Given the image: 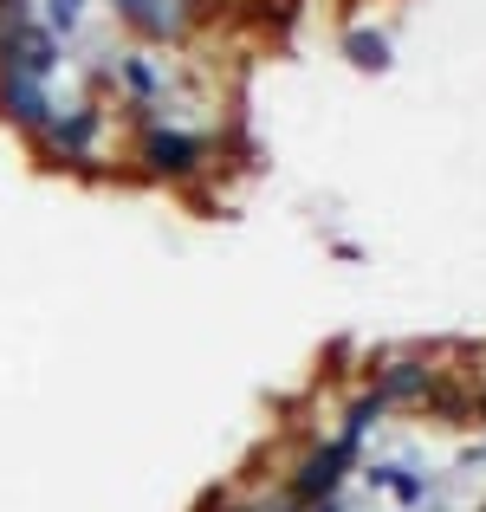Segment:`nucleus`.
Listing matches in <instances>:
<instances>
[{"label":"nucleus","instance_id":"0eeeda50","mask_svg":"<svg viewBox=\"0 0 486 512\" xmlns=\"http://www.w3.org/2000/svg\"><path fill=\"white\" fill-rule=\"evenodd\" d=\"M350 59H357L363 72H383V65H389V46L376 33H350Z\"/></svg>","mask_w":486,"mask_h":512},{"label":"nucleus","instance_id":"7ed1b4c3","mask_svg":"<svg viewBox=\"0 0 486 512\" xmlns=\"http://www.w3.org/2000/svg\"><path fill=\"white\" fill-rule=\"evenodd\" d=\"M143 163H150L156 175H188L201 163V143L188 137V130H169V124H156L150 137H143Z\"/></svg>","mask_w":486,"mask_h":512},{"label":"nucleus","instance_id":"f03ea898","mask_svg":"<svg viewBox=\"0 0 486 512\" xmlns=\"http://www.w3.org/2000/svg\"><path fill=\"white\" fill-rule=\"evenodd\" d=\"M350 461H357V441H331L324 454H312V461H305V474L292 480L286 500H292V506H318L324 493H331L337 480H344V467H350Z\"/></svg>","mask_w":486,"mask_h":512},{"label":"nucleus","instance_id":"f257e3e1","mask_svg":"<svg viewBox=\"0 0 486 512\" xmlns=\"http://www.w3.org/2000/svg\"><path fill=\"white\" fill-rule=\"evenodd\" d=\"M0 111L13 117L20 130H46L52 124V104H46V85L20 65H0Z\"/></svg>","mask_w":486,"mask_h":512},{"label":"nucleus","instance_id":"423d86ee","mask_svg":"<svg viewBox=\"0 0 486 512\" xmlns=\"http://www.w3.org/2000/svg\"><path fill=\"white\" fill-rule=\"evenodd\" d=\"M422 389H428V370H422V363H402V370H389L383 383H376V396L402 402V396H422Z\"/></svg>","mask_w":486,"mask_h":512},{"label":"nucleus","instance_id":"39448f33","mask_svg":"<svg viewBox=\"0 0 486 512\" xmlns=\"http://www.w3.org/2000/svg\"><path fill=\"white\" fill-rule=\"evenodd\" d=\"M46 130H52V150L78 163V156L91 150V137H98V117H91V111H72V117H52Z\"/></svg>","mask_w":486,"mask_h":512},{"label":"nucleus","instance_id":"1a4fd4ad","mask_svg":"<svg viewBox=\"0 0 486 512\" xmlns=\"http://www.w3.org/2000/svg\"><path fill=\"white\" fill-rule=\"evenodd\" d=\"M59 7H72V13H78V0H59Z\"/></svg>","mask_w":486,"mask_h":512},{"label":"nucleus","instance_id":"20e7f679","mask_svg":"<svg viewBox=\"0 0 486 512\" xmlns=\"http://www.w3.org/2000/svg\"><path fill=\"white\" fill-rule=\"evenodd\" d=\"M117 13H124L137 33H150V39H169V33H182V0H117Z\"/></svg>","mask_w":486,"mask_h":512},{"label":"nucleus","instance_id":"6e6552de","mask_svg":"<svg viewBox=\"0 0 486 512\" xmlns=\"http://www.w3.org/2000/svg\"><path fill=\"white\" fill-rule=\"evenodd\" d=\"M124 85L137 91V98H156V72L143 59H124Z\"/></svg>","mask_w":486,"mask_h":512}]
</instances>
